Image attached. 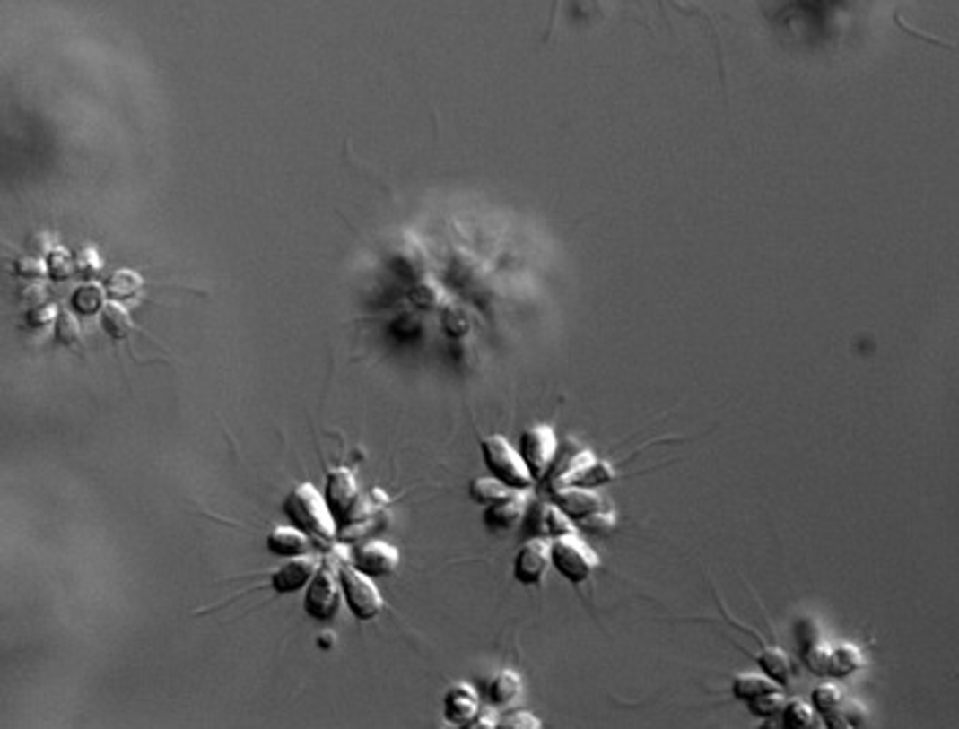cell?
I'll return each mask as SVG.
<instances>
[{"mask_svg":"<svg viewBox=\"0 0 959 729\" xmlns=\"http://www.w3.org/2000/svg\"><path fill=\"white\" fill-rule=\"evenodd\" d=\"M284 514L292 522V527L304 530L315 538L331 541L336 535V519L315 483H298L284 498Z\"/></svg>","mask_w":959,"mask_h":729,"instance_id":"6da1fadb","label":"cell"},{"mask_svg":"<svg viewBox=\"0 0 959 729\" xmlns=\"http://www.w3.org/2000/svg\"><path fill=\"white\" fill-rule=\"evenodd\" d=\"M553 492V503L580 527L585 530H602L598 525L610 527L615 519L613 514L607 511L605 500L598 498L596 492H590L588 486H555Z\"/></svg>","mask_w":959,"mask_h":729,"instance_id":"7a4b0ae2","label":"cell"},{"mask_svg":"<svg viewBox=\"0 0 959 729\" xmlns=\"http://www.w3.org/2000/svg\"><path fill=\"white\" fill-rule=\"evenodd\" d=\"M482 454H484L487 470H490L498 481H503L509 490H530V486H533L536 478H533V473L527 470V464L522 462L519 451H517L509 440H503L501 435L487 438V440L482 443Z\"/></svg>","mask_w":959,"mask_h":729,"instance_id":"3957f363","label":"cell"},{"mask_svg":"<svg viewBox=\"0 0 959 729\" xmlns=\"http://www.w3.org/2000/svg\"><path fill=\"white\" fill-rule=\"evenodd\" d=\"M550 566L571 585H582L598 568V558L580 538H574V533H569L550 538Z\"/></svg>","mask_w":959,"mask_h":729,"instance_id":"277c9868","label":"cell"},{"mask_svg":"<svg viewBox=\"0 0 959 729\" xmlns=\"http://www.w3.org/2000/svg\"><path fill=\"white\" fill-rule=\"evenodd\" d=\"M339 585H342V598L347 603V610L358 621H375L383 612L386 601H383L378 585L372 582V577H367L364 571H358L355 566L339 568Z\"/></svg>","mask_w":959,"mask_h":729,"instance_id":"5b68a950","label":"cell"},{"mask_svg":"<svg viewBox=\"0 0 959 729\" xmlns=\"http://www.w3.org/2000/svg\"><path fill=\"white\" fill-rule=\"evenodd\" d=\"M550 490L555 486H598V483H610L615 478V473L598 462L590 451H580L577 456H571L566 464L550 467Z\"/></svg>","mask_w":959,"mask_h":729,"instance_id":"8992f818","label":"cell"},{"mask_svg":"<svg viewBox=\"0 0 959 729\" xmlns=\"http://www.w3.org/2000/svg\"><path fill=\"white\" fill-rule=\"evenodd\" d=\"M304 612L312 621H331L342 606V585L331 568H318L309 585L304 587Z\"/></svg>","mask_w":959,"mask_h":729,"instance_id":"52a82bcc","label":"cell"},{"mask_svg":"<svg viewBox=\"0 0 959 729\" xmlns=\"http://www.w3.org/2000/svg\"><path fill=\"white\" fill-rule=\"evenodd\" d=\"M519 456L527 464V470L533 473V478H545L550 473V467L555 464V456H558L555 432L550 427H530L522 435Z\"/></svg>","mask_w":959,"mask_h":729,"instance_id":"ba28073f","label":"cell"},{"mask_svg":"<svg viewBox=\"0 0 959 729\" xmlns=\"http://www.w3.org/2000/svg\"><path fill=\"white\" fill-rule=\"evenodd\" d=\"M550 566V538L536 535L530 541H525V546L514 558V579L525 587H533L545 579Z\"/></svg>","mask_w":959,"mask_h":729,"instance_id":"9c48e42d","label":"cell"},{"mask_svg":"<svg viewBox=\"0 0 959 729\" xmlns=\"http://www.w3.org/2000/svg\"><path fill=\"white\" fill-rule=\"evenodd\" d=\"M334 519H350L355 503H358V483H355V475L344 467H336L328 473L326 478V492H323Z\"/></svg>","mask_w":959,"mask_h":729,"instance_id":"30bf717a","label":"cell"},{"mask_svg":"<svg viewBox=\"0 0 959 729\" xmlns=\"http://www.w3.org/2000/svg\"><path fill=\"white\" fill-rule=\"evenodd\" d=\"M527 503H530V498H527L522 490H514V492L503 495L501 500L484 506V525H487V530H490V533H509V530H514V527L522 522V516H525V511H527Z\"/></svg>","mask_w":959,"mask_h":729,"instance_id":"8fae6325","label":"cell"},{"mask_svg":"<svg viewBox=\"0 0 959 729\" xmlns=\"http://www.w3.org/2000/svg\"><path fill=\"white\" fill-rule=\"evenodd\" d=\"M355 568L367 577H391L399 568V552L386 541H367L353 555Z\"/></svg>","mask_w":959,"mask_h":729,"instance_id":"7c38bea8","label":"cell"},{"mask_svg":"<svg viewBox=\"0 0 959 729\" xmlns=\"http://www.w3.org/2000/svg\"><path fill=\"white\" fill-rule=\"evenodd\" d=\"M318 568H320L318 558H309V555L287 558V563L274 571L271 587H274L276 593H282V595L298 593V590H304V587L309 585V579L315 577Z\"/></svg>","mask_w":959,"mask_h":729,"instance_id":"4fadbf2b","label":"cell"},{"mask_svg":"<svg viewBox=\"0 0 959 729\" xmlns=\"http://www.w3.org/2000/svg\"><path fill=\"white\" fill-rule=\"evenodd\" d=\"M478 710H482V702H478V694H475L473 686L459 683V686L449 689V694L443 699V713H446V718L451 724L467 726L478 716Z\"/></svg>","mask_w":959,"mask_h":729,"instance_id":"5bb4252c","label":"cell"},{"mask_svg":"<svg viewBox=\"0 0 959 729\" xmlns=\"http://www.w3.org/2000/svg\"><path fill=\"white\" fill-rule=\"evenodd\" d=\"M268 552L279 555V558H298V555H307L309 550V538L304 530L298 527H276L268 533Z\"/></svg>","mask_w":959,"mask_h":729,"instance_id":"9a60e30c","label":"cell"},{"mask_svg":"<svg viewBox=\"0 0 959 729\" xmlns=\"http://www.w3.org/2000/svg\"><path fill=\"white\" fill-rule=\"evenodd\" d=\"M536 533L542 538L569 535V533H574V522L555 503H547V506H538V511H536Z\"/></svg>","mask_w":959,"mask_h":729,"instance_id":"2e32d148","label":"cell"},{"mask_svg":"<svg viewBox=\"0 0 959 729\" xmlns=\"http://www.w3.org/2000/svg\"><path fill=\"white\" fill-rule=\"evenodd\" d=\"M757 664L765 678L776 681L779 686H785L793 675V661L790 655L782 650V647H765L760 655H757Z\"/></svg>","mask_w":959,"mask_h":729,"instance_id":"e0dca14e","label":"cell"},{"mask_svg":"<svg viewBox=\"0 0 959 729\" xmlns=\"http://www.w3.org/2000/svg\"><path fill=\"white\" fill-rule=\"evenodd\" d=\"M867 661L864 653L853 645H839L831 647V675L828 678H850L853 673L864 670Z\"/></svg>","mask_w":959,"mask_h":729,"instance_id":"ac0fdd59","label":"cell"},{"mask_svg":"<svg viewBox=\"0 0 959 729\" xmlns=\"http://www.w3.org/2000/svg\"><path fill=\"white\" fill-rule=\"evenodd\" d=\"M519 694H522V681H519L517 673H509V670L498 673V675L490 681V686H487V697H490V702L498 705V707L517 702Z\"/></svg>","mask_w":959,"mask_h":729,"instance_id":"d6986e66","label":"cell"},{"mask_svg":"<svg viewBox=\"0 0 959 729\" xmlns=\"http://www.w3.org/2000/svg\"><path fill=\"white\" fill-rule=\"evenodd\" d=\"M101 328H104V334L109 336V339H115V342H124V339H129L132 336V317H129V312L124 309V307H115V303H112V307H104L101 309Z\"/></svg>","mask_w":959,"mask_h":729,"instance_id":"ffe728a7","label":"cell"},{"mask_svg":"<svg viewBox=\"0 0 959 729\" xmlns=\"http://www.w3.org/2000/svg\"><path fill=\"white\" fill-rule=\"evenodd\" d=\"M773 689H782V686H779L776 681H771V678H765V675H754V673L738 675L733 681V697L741 699V702H749V699H754V697H760L765 691H773Z\"/></svg>","mask_w":959,"mask_h":729,"instance_id":"44dd1931","label":"cell"},{"mask_svg":"<svg viewBox=\"0 0 959 729\" xmlns=\"http://www.w3.org/2000/svg\"><path fill=\"white\" fill-rule=\"evenodd\" d=\"M779 718H782V726L785 729H809L815 726L817 716H815V707L804 699H793V702H785L782 713H779Z\"/></svg>","mask_w":959,"mask_h":729,"instance_id":"7402d4cb","label":"cell"},{"mask_svg":"<svg viewBox=\"0 0 959 729\" xmlns=\"http://www.w3.org/2000/svg\"><path fill=\"white\" fill-rule=\"evenodd\" d=\"M509 492H511L509 486H506L503 481H498L495 475H490V478H475V481L470 483V498H473V503H478V506H490V503L501 500V498L509 495Z\"/></svg>","mask_w":959,"mask_h":729,"instance_id":"603a6c76","label":"cell"},{"mask_svg":"<svg viewBox=\"0 0 959 729\" xmlns=\"http://www.w3.org/2000/svg\"><path fill=\"white\" fill-rule=\"evenodd\" d=\"M842 702H845V694H842V689H839V686L820 683V686L812 691V707H815V713H820L823 718L833 716L839 707H842Z\"/></svg>","mask_w":959,"mask_h":729,"instance_id":"cb8c5ba5","label":"cell"},{"mask_svg":"<svg viewBox=\"0 0 959 729\" xmlns=\"http://www.w3.org/2000/svg\"><path fill=\"white\" fill-rule=\"evenodd\" d=\"M785 702H788L785 691H782V689H773V691H765V694H760V697L749 699L746 705H749L752 716H757V718H763V721H765V718H776L779 713H782Z\"/></svg>","mask_w":959,"mask_h":729,"instance_id":"d4e9b609","label":"cell"},{"mask_svg":"<svg viewBox=\"0 0 959 729\" xmlns=\"http://www.w3.org/2000/svg\"><path fill=\"white\" fill-rule=\"evenodd\" d=\"M72 307L83 315H93L99 309H104V292L96 284H83L74 295H72Z\"/></svg>","mask_w":959,"mask_h":729,"instance_id":"484cf974","label":"cell"},{"mask_svg":"<svg viewBox=\"0 0 959 729\" xmlns=\"http://www.w3.org/2000/svg\"><path fill=\"white\" fill-rule=\"evenodd\" d=\"M55 339H57V344H64V347L80 344L83 331H80V323H77V317L72 312H57V317H55Z\"/></svg>","mask_w":959,"mask_h":729,"instance_id":"4316f807","label":"cell"},{"mask_svg":"<svg viewBox=\"0 0 959 729\" xmlns=\"http://www.w3.org/2000/svg\"><path fill=\"white\" fill-rule=\"evenodd\" d=\"M107 290L109 295L115 298H132L140 292V276L132 273V271H118L109 282H107Z\"/></svg>","mask_w":959,"mask_h":729,"instance_id":"83f0119b","label":"cell"},{"mask_svg":"<svg viewBox=\"0 0 959 729\" xmlns=\"http://www.w3.org/2000/svg\"><path fill=\"white\" fill-rule=\"evenodd\" d=\"M806 666L817 675H831V647L828 645H815L806 650Z\"/></svg>","mask_w":959,"mask_h":729,"instance_id":"f1b7e54d","label":"cell"},{"mask_svg":"<svg viewBox=\"0 0 959 729\" xmlns=\"http://www.w3.org/2000/svg\"><path fill=\"white\" fill-rule=\"evenodd\" d=\"M498 726L501 729H542V721L527 710H514V713L503 716Z\"/></svg>","mask_w":959,"mask_h":729,"instance_id":"f546056e","label":"cell"},{"mask_svg":"<svg viewBox=\"0 0 959 729\" xmlns=\"http://www.w3.org/2000/svg\"><path fill=\"white\" fill-rule=\"evenodd\" d=\"M47 271H49V276H55V279H66V276L74 271V263L69 260V255H66L64 249H57V252H52V255H49V265H47Z\"/></svg>","mask_w":959,"mask_h":729,"instance_id":"4dcf8cb0","label":"cell"},{"mask_svg":"<svg viewBox=\"0 0 959 729\" xmlns=\"http://www.w3.org/2000/svg\"><path fill=\"white\" fill-rule=\"evenodd\" d=\"M55 317H57V312H55V307H49V303H39V307H33V309L28 312V323L36 325V328L55 323Z\"/></svg>","mask_w":959,"mask_h":729,"instance_id":"1f68e13d","label":"cell"},{"mask_svg":"<svg viewBox=\"0 0 959 729\" xmlns=\"http://www.w3.org/2000/svg\"><path fill=\"white\" fill-rule=\"evenodd\" d=\"M17 273L20 276H44L47 273V265L41 263V260H33V257H25V260H20L17 263Z\"/></svg>","mask_w":959,"mask_h":729,"instance_id":"d6a6232c","label":"cell"},{"mask_svg":"<svg viewBox=\"0 0 959 729\" xmlns=\"http://www.w3.org/2000/svg\"><path fill=\"white\" fill-rule=\"evenodd\" d=\"M443 325H446V331L451 334V336H465L467 334V320L462 317V315H457V312H449L446 317H443Z\"/></svg>","mask_w":959,"mask_h":729,"instance_id":"836d02e7","label":"cell"},{"mask_svg":"<svg viewBox=\"0 0 959 729\" xmlns=\"http://www.w3.org/2000/svg\"><path fill=\"white\" fill-rule=\"evenodd\" d=\"M80 273H93V271H99V257L93 255V252H83L80 257H77V265H74Z\"/></svg>","mask_w":959,"mask_h":729,"instance_id":"e575fe53","label":"cell"},{"mask_svg":"<svg viewBox=\"0 0 959 729\" xmlns=\"http://www.w3.org/2000/svg\"><path fill=\"white\" fill-rule=\"evenodd\" d=\"M467 726H473V729H482V726L490 729V726H498V724H495V716H493V713H482V710H478V716H475Z\"/></svg>","mask_w":959,"mask_h":729,"instance_id":"d590c367","label":"cell"}]
</instances>
